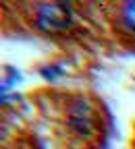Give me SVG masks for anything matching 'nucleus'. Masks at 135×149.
<instances>
[{
  "label": "nucleus",
  "mask_w": 135,
  "mask_h": 149,
  "mask_svg": "<svg viewBox=\"0 0 135 149\" xmlns=\"http://www.w3.org/2000/svg\"><path fill=\"white\" fill-rule=\"evenodd\" d=\"M73 25V13L58 2H44L35 8V27L44 33H63Z\"/></svg>",
  "instance_id": "nucleus-1"
},
{
  "label": "nucleus",
  "mask_w": 135,
  "mask_h": 149,
  "mask_svg": "<svg viewBox=\"0 0 135 149\" xmlns=\"http://www.w3.org/2000/svg\"><path fill=\"white\" fill-rule=\"evenodd\" d=\"M94 122H96V112L94 106L85 97H75L67 110V124L75 135L81 139H89L94 135Z\"/></svg>",
  "instance_id": "nucleus-2"
},
{
  "label": "nucleus",
  "mask_w": 135,
  "mask_h": 149,
  "mask_svg": "<svg viewBox=\"0 0 135 149\" xmlns=\"http://www.w3.org/2000/svg\"><path fill=\"white\" fill-rule=\"evenodd\" d=\"M123 21L131 31H135V2H127L123 6Z\"/></svg>",
  "instance_id": "nucleus-3"
}]
</instances>
